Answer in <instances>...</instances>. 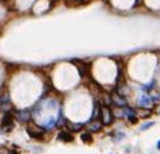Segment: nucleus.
I'll return each mask as SVG.
<instances>
[{"mask_svg": "<svg viewBox=\"0 0 160 154\" xmlns=\"http://www.w3.org/2000/svg\"><path fill=\"white\" fill-rule=\"evenodd\" d=\"M73 63L76 65V68H78V70H79V74H80V75H84V74H85V73H88V72H89V69H90V64H89V63L76 61V59H74Z\"/></svg>", "mask_w": 160, "mask_h": 154, "instance_id": "2", "label": "nucleus"}, {"mask_svg": "<svg viewBox=\"0 0 160 154\" xmlns=\"http://www.w3.org/2000/svg\"><path fill=\"white\" fill-rule=\"evenodd\" d=\"M149 101H150L149 99H147V97H143V99L140 100V102H139V105H140V106H147Z\"/></svg>", "mask_w": 160, "mask_h": 154, "instance_id": "12", "label": "nucleus"}, {"mask_svg": "<svg viewBox=\"0 0 160 154\" xmlns=\"http://www.w3.org/2000/svg\"><path fill=\"white\" fill-rule=\"evenodd\" d=\"M157 148H158V149H160V139L158 141V143H157Z\"/></svg>", "mask_w": 160, "mask_h": 154, "instance_id": "13", "label": "nucleus"}, {"mask_svg": "<svg viewBox=\"0 0 160 154\" xmlns=\"http://www.w3.org/2000/svg\"><path fill=\"white\" fill-rule=\"evenodd\" d=\"M66 124H68V126H69V128H70L71 131H74V132H76L79 128H81V127H83V124H73V123H69V122L66 123Z\"/></svg>", "mask_w": 160, "mask_h": 154, "instance_id": "10", "label": "nucleus"}, {"mask_svg": "<svg viewBox=\"0 0 160 154\" xmlns=\"http://www.w3.org/2000/svg\"><path fill=\"white\" fill-rule=\"evenodd\" d=\"M152 126H154V122H148V123H145V124H142V126H140V131H145V129L150 128Z\"/></svg>", "mask_w": 160, "mask_h": 154, "instance_id": "11", "label": "nucleus"}, {"mask_svg": "<svg viewBox=\"0 0 160 154\" xmlns=\"http://www.w3.org/2000/svg\"><path fill=\"white\" fill-rule=\"evenodd\" d=\"M81 139H83L84 142H86V143L93 142V137H91L90 133H83V134H81Z\"/></svg>", "mask_w": 160, "mask_h": 154, "instance_id": "9", "label": "nucleus"}, {"mask_svg": "<svg viewBox=\"0 0 160 154\" xmlns=\"http://www.w3.org/2000/svg\"><path fill=\"white\" fill-rule=\"evenodd\" d=\"M111 99H112V101H113V102H115L117 106H122V107H123V106H126V105H127L126 100H125V99H123L121 95H118V94L112 95V97H111Z\"/></svg>", "mask_w": 160, "mask_h": 154, "instance_id": "5", "label": "nucleus"}, {"mask_svg": "<svg viewBox=\"0 0 160 154\" xmlns=\"http://www.w3.org/2000/svg\"><path fill=\"white\" fill-rule=\"evenodd\" d=\"M1 122H2V126H10V124H12V116H11V114L10 112H6L4 115Z\"/></svg>", "mask_w": 160, "mask_h": 154, "instance_id": "7", "label": "nucleus"}, {"mask_svg": "<svg viewBox=\"0 0 160 154\" xmlns=\"http://www.w3.org/2000/svg\"><path fill=\"white\" fill-rule=\"evenodd\" d=\"M101 122H97V121H90L89 123V129L91 131V132H96V131H98L100 128H101Z\"/></svg>", "mask_w": 160, "mask_h": 154, "instance_id": "8", "label": "nucleus"}, {"mask_svg": "<svg viewBox=\"0 0 160 154\" xmlns=\"http://www.w3.org/2000/svg\"><path fill=\"white\" fill-rule=\"evenodd\" d=\"M100 120L103 124H111L113 121V114L111 111V109L106 105L100 107Z\"/></svg>", "mask_w": 160, "mask_h": 154, "instance_id": "1", "label": "nucleus"}, {"mask_svg": "<svg viewBox=\"0 0 160 154\" xmlns=\"http://www.w3.org/2000/svg\"><path fill=\"white\" fill-rule=\"evenodd\" d=\"M58 139H62L63 142H70V141H73V137L69 132H61L58 134Z\"/></svg>", "mask_w": 160, "mask_h": 154, "instance_id": "6", "label": "nucleus"}, {"mask_svg": "<svg viewBox=\"0 0 160 154\" xmlns=\"http://www.w3.org/2000/svg\"><path fill=\"white\" fill-rule=\"evenodd\" d=\"M27 131H29V134H30L31 137H34V138H41V137L43 136V132H44L42 128H38V127L34 126V124L29 126Z\"/></svg>", "mask_w": 160, "mask_h": 154, "instance_id": "3", "label": "nucleus"}, {"mask_svg": "<svg viewBox=\"0 0 160 154\" xmlns=\"http://www.w3.org/2000/svg\"><path fill=\"white\" fill-rule=\"evenodd\" d=\"M16 119H17V121L21 123H25L29 121V119H30V114L27 112V111H19L17 114H16Z\"/></svg>", "mask_w": 160, "mask_h": 154, "instance_id": "4", "label": "nucleus"}]
</instances>
